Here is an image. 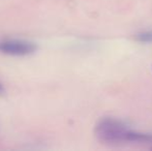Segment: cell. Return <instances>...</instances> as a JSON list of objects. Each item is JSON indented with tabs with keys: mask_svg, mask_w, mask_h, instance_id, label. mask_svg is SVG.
<instances>
[{
	"mask_svg": "<svg viewBox=\"0 0 152 151\" xmlns=\"http://www.w3.org/2000/svg\"><path fill=\"white\" fill-rule=\"evenodd\" d=\"M2 93H4V87L1 84V82H0V94H2Z\"/></svg>",
	"mask_w": 152,
	"mask_h": 151,
	"instance_id": "obj_4",
	"label": "cell"
},
{
	"mask_svg": "<svg viewBox=\"0 0 152 151\" xmlns=\"http://www.w3.org/2000/svg\"><path fill=\"white\" fill-rule=\"evenodd\" d=\"M136 39L140 42H152V30L138 33L136 35Z\"/></svg>",
	"mask_w": 152,
	"mask_h": 151,
	"instance_id": "obj_3",
	"label": "cell"
},
{
	"mask_svg": "<svg viewBox=\"0 0 152 151\" xmlns=\"http://www.w3.org/2000/svg\"><path fill=\"white\" fill-rule=\"evenodd\" d=\"M94 133L100 143L108 145L134 143L152 146V133L134 131L123 121L113 117L99 119L95 125Z\"/></svg>",
	"mask_w": 152,
	"mask_h": 151,
	"instance_id": "obj_1",
	"label": "cell"
},
{
	"mask_svg": "<svg viewBox=\"0 0 152 151\" xmlns=\"http://www.w3.org/2000/svg\"><path fill=\"white\" fill-rule=\"evenodd\" d=\"M37 50L35 42L21 38H3L0 39V54L8 56L24 57L33 54Z\"/></svg>",
	"mask_w": 152,
	"mask_h": 151,
	"instance_id": "obj_2",
	"label": "cell"
}]
</instances>
